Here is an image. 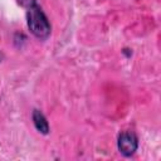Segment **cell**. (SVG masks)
Masks as SVG:
<instances>
[{"label":"cell","instance_id":"6da1fadb","mask_svg":"<svg viewBox=\"0 0 161 161\" xmlns=\"http://www.w3.org/2000/svg\"><path fill=\"white\" fill-rule=\"evenodd\" d=\"M26 24L30 33L40 40L48 39L52 33L49 20L44 14L43 9L36 3L26 9Z\"/></svg>","mask_w":161,"mask_h":161},{"label":"cell","instance_id":"7a4b0ae2","mask_svg":"<svg viewBox=\"0 0 161 161\" xmlns=\"http://www.w3.org/2000/svg\"><path fill=\"white\" fill-rule=\"evenodd\" d=\"M117 147L121 155L130 157L138 148V138L132 131H123L119 133L117 140Z\"/></svg>","mask_w":161,"mask_h":161},{"label":"cell","instance_id":"3957f363","mask_svg":"<svg viewBox=\"0 0 161 161\" xmlns=\"http://www.w3.org/2000/svg\"><path fill=\"white\" fill-rule=\"evenodd\" d=\"M31 119H33V123H34V126L39 133H42V135L49 133V123H48V121H47V118L42 111L35 108L31 113Z\"/></svg>","mask_w":161,"mask_h":161},{"label":"cell","instance_id":"277c9868","mask_svg":"<svg viewBox=\"0 0 161 161\" xmlns=\"http://www.w3.org/2000/svg\"><path fill=\"white\" fill-rule=\"evenodd\" d=\"M16 3H18L20 6H23V8L28 9L29 6H31L33 4H35V3H36V0H16Z\"/></svg>","mask_w":161,"mask_h":161},{"label":"cell","instance_id":"5b68a950","mask_svg":"<svg viewBox=\"0 0 161 161\" xmlns=\"http://www.w3.org/2000/svg\"><path fill=\"white\" fill-rule=\"evenodd\" d=\"M3 59H4V54H3V53H1V52H0V62H1V60H3Z\"/></svg>","mask_w":161,"mask_h":161}]
</instances>
